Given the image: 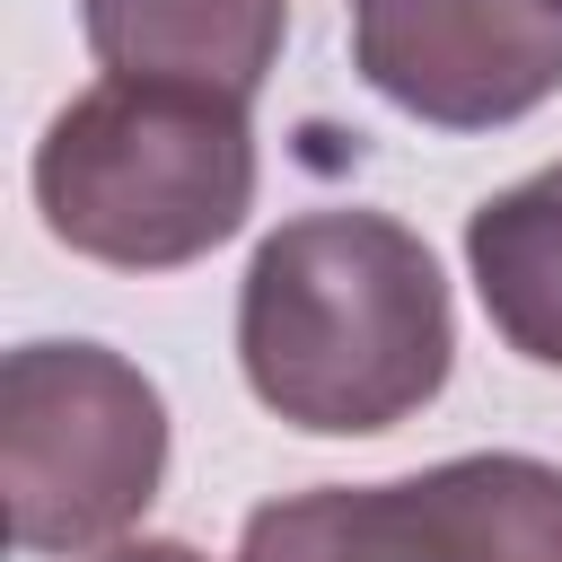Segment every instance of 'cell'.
<instances>
[{
    "instance_id": "cell-1",
    "label": "cell",
    "mask_w": 562,
    "mask_h": 562,
    "mask_svg": "<svg viewBox=\"0 0 562 562\" xmlns=\"http://www.w3.org/2000/svg\"><path fill=\"white\" fill-rule=\"evenodd\" d=\"M457 360L439 255L386 211H299L237 281L246 395L307 439H378L413 422Z\"/></svg>"
},
{
    "instance_id": "cell-2",
    "label": "cell",
    "mask_w": 562,
    "mask_h": 562,
    "mask_svg": "<svg viewBox=\"0 0 562 562\" xmlns=\"http://www.w3.org/2000/svg\"><path fill=\"white\" fill-rule=\"evenodd\" d=\"M44 228L105 272H184L255 211V123L237 97L97 79L35 140Z\"/></svg>"
},
{
    "instance_id": "cell-3",
    "label": "cell",
    "mask_w": 562,
    "mask_h": 562,
    "mask_svg": "<svg viewBox=\"0 0 562 562\" xmlns=\"http://www.w3.org/2000/svg\"><path fill=\"white\" fill-rule=\"evenodd\" d=\"M167 483V395L114 342H18L0 360L9 544L79 562L123 544Z\"/></svg>"
},
{
    "instance_id": "cell-4",
    "label": "cell",
    "mask_w": 562,
    "mask_h": 562,
    "mask_svg": "<svg viewBox=\"0 0 562 562\" xmlns=\"http://www.w3.org/2000/svg\"><path fill=\"white\" fill-rule=\"evenodd\" d=\"M237 562H562V465L474 448L395 483L281 492L246 509Z\"/></svg>"
},
{
    "instance_id": "cell-5",
    "label": "cell",
    "mask_w": 562,
    "mask_h": 562,
    "mask_svg": "<svg viewBox=\"0 0 562 562\" xmlns=\"http://www.w3.org/2000/svg\"><path fill=\"white\" fill-rule=\"evenodd\" d=\"M351 70L430 132H501L562 97L553 0H342Z\"/></svg>"
},
{
    "instance_id": "cell-6",
    "label": "cell",
    "mask_w": 562,
    "mask_h": 562,
    "mask_svg": "<svg viewBox=\"0 0 562 562\" xmlns=\"http://www.w3.org/2000/svg\"><path fill=\"white\" fill-rule=\"evenodd\" d=\"M79 35L105 79H158L255 105L281 61L290 0H79Z\"/></svg>"
},
{
    "instance_id": "cell-7",
    "label": "cell",
    "mask_w": 562,
    "mask_h": 562,
    "mask_svg": "<svg viewBox=\"0 0 562 562\" xmlns=\"http://www.w3.org/2000/svg\"><path fill=\"white\" fill-rule=\"evenodd\" d=\"M465 281L518 360L562 369V158L465 211Z\"/></svg>"
},
{
    "instance_id": "cell-8",
    "label": "cell",
    "mask_w": 562,
    "mask_h": 562,
    "mask_svg": "<svg viewBox=\"0 0 562 562\" xmlns=\"http://www.w3.org/2000/svg\"><path fill=\"white\" fill-rule=\"evenodd\" d=\"M97 562H211V553L184 544V536H123V544H105Z\"/></svg>"
},
{
    "instance_id": "cell-9",
    "label": "cell",
    "mask_w": 562,
    "mask_h": 562,
    "mask_svg": "<svg viewBox=\"0 0 562 562\" xmlns=\"http://www.w3.org/2000/svg\"><path fill=\"white\" fill-rule=\"evenodd\" d=\"M553 9H562V0H553Z\"/></svg>"
}]
</instances>
